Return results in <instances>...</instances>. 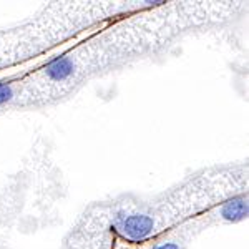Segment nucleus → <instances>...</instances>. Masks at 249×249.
Returning <instances> with one entry per match:
<instances>
[{"label": "nucleus", "mask_w": 249, "mask_h": 249, "mask_svg": "<svg viewBox=\"0 0 249 249\" xmlns=\"http://www.w3.org/2000/svg\"><path fill=\"white\" fill-rule=\"evenodd\" d=\"M153 219L144 214H133L118 219V230L131 241H142L153 232Z\"/></svg>", "instance_id": "f257e3e1"}, {"label": "nucleus", "mask_w": 249, "mask_h": 249, "mask_svg": "<svg viewBox=\"0 0 249 249\" xmlns=\"http://www.w3.org/2000/svg\"><path fill=\"white\" fill-rule=\"evenodd\" d=\"M224 219L228 221H241L248 216V199L246 198H236L232 201H228L221 210Z\"/></svg>", "instance_id": "f03ea898"}, {"label": "nucleus", "mask_w": 249, "mask_h": 249, "mask_svg": "<svg viewBox=\"0 0 249 249\" xmlns=\"http://www.w3.org/2000/svg\"><path fill=\"white\" fill-rule=\"evenodd\" d=\"M71 73H73V62L65 57L53 60V62L48 63V67H47V75L52 80H57V82L68 78Z\"/></svg>", "instance_id": "7ed1b4c3"}, {"label": "nucleus", "mask_w": 249, "mask_h": 249, "mask_svg": "<svg viewBox=\"0 0 249 249\" xmlns=\"http://www.w3.org/2000/svg\"><path fill=\"white\" fill-rule=\"evenodd\" d=\"M12 96H14L12 88L9 85H3V83H0V103L9 102V100H12Z\"/></svg>", "instance_id": "20e7f679"}, {"label": "nucleus", "mask_w": 249, "mask_h": 249, "mask_svg": "<svg viewBox=\"0 0 249 249\" xmlns=\"http://www.w3.org/2000/svg\"><path fill=\"white\" fill-rule=\"evenodd\" d=\"M156 249H178V246H176V244H163V246H160Z\"/></svg>", "instance_id": "39448f33"}]
</instances>
